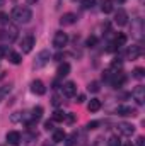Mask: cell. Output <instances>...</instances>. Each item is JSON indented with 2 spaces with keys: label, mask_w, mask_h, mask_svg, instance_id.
Returning a JSON list of instances; mask_svg holds the SVG:
<instances>
[{
  "label": "cell",
  "mask_w": 145,
  "mask_h": 146,
  "mask_svg": "<svg viewBox=\"0 0 145 146\" xmlns=\"http://www.w3.org/2000/svg\"><path fill=\"white\" fill-rule=\"evenodd\" d=\"M12 21L15 22V24H28L31 19H33V12H31V9H28V7H22V5H19V7H15L14 10H12Z\"/></svg>",
  "instance_id": "cell-1"
},
{
  "label": "cell",
  "mask_w": 145,
  "mask_h": 146,
  "mask_svg": "<svg viewBox=\"0 0 145 146\" xmlns=\"http://www.w3.org/2000/svg\"><path fill=\"white\" fill-rule=\"evenodd\" d=\"M50 58H51V53L48 51V49H43V51H39L36 56V60H34V63H33V68H43V66H46L48 63H50Z\"/></svg>",
  "instance_id": "cell-2"
},
{
  "label": "cell",
  "mask_w": 145,
  "mask_h": 146,
  "mask_svg": "<svg viewBox=\"0 0 145 146\" xmlns=\"http://www.w3.org/2000/svg\"><path fill=\"white\" fill-rule=\"evenodd\" d=\"M15 37H17V29L15 27L9 26L5 29H0V41L2 42H14Z\"/></svg>",
  "instance_id": "cell-3"
},
{
  "label": "cell",
  "mask_w": 145,
  "mask_h": 146,
  "mask_svg": "<svg viewBox=\"0 0 145 146\" xmlns=\"http://www.w3.org/2000/svg\"><path fill=\"white\" fill-rule=\"evenodd\" d=\"M67 42H68L67 33H63V31H56L55 33V36H53V46L56 49H62L63 46H67Z\"/></svg>",
  "instance_id": "cell-4"
},
{
  "label": "cell",
  "mask_w": 145,
  "mask_h": 146,
  "mask_svg": "<svg viewBox=\"0 0 145 146\" xmlns=\"http://www.w3.org/2000/svg\"><path fill=\"white\" fill-rule=\"evenodd\" d=\"M132 97H133V100H135L138 106H144L145 104V87H142V85L135 87L133 92H132Z\"/></svg>",
  "instance_id": "cell-5"
},
{
  "label": "cell",
  "mask_w": 145,
  "mask_h": 146,
  "mask_svg": "<svg viewBox=\"0 0 145 146\" xmlns=\"http://www.w3.org/2000/svg\"><path fill=\"white\" fill-rule=\"evenodd\" d=\"M118 133L121 134V136H132L133 133H135V126L133 124H130V122H118Z\"/></svg>",
  "instance_id": "cell-6"
},
{
  "label": "cell",
  "mask_w": 145,
  "mask_h": 146,
  "mask_svg": "<svg viewBox=\"0 0 145 146\" xmlns=\"http://www.w3.org/2000/svg\"><path fill=\"white\" fill-rule=\"evenodd\" d=\"M34 42H36L34 36H26V37H22V41H21V49H22V53H31V51H33V46H34Z\"/></svg>",
  "instance_id": "cell-7"
},
{
  "label": "cell",
  "mask_w": 145,
  "mask_h": 146,
  "mask_svg": "<svg viewBox=\"0 0 145 146\" xmlns=\"http://www.w3.org/2000/svg\"><path fill=\"white\" fill-rule=\"evenodd\" d=\"M31 92L36 94V95H44L46 94V87L41 80H33L31 82Z\"/></svg>",
  "instance_id": "cell-8"
},
{
  "label": "cell",
  "mask_w": 145,
  "mask_h": 146,
  "mask_svg": "<svg viewBox=\"0 0 145 146\" xmlns=\"http://www.w3.org/2000/svg\"><path fill=\"white\" fill-rule=\"evenodd\" d=\"M126 22H128V14H126V10L118 9V12L114 14V24H118V26H125Z\"/></svg>",
  "instance_id": "cell-9"
},
{
  "label": "cell",
  "mask_w": 145,
  "mask_h": 146,
  "mask_svg": "<svg viewBox=\"0 0 145 146\" xmlns=\"http://www.w3.org/2000/svg\"><path fill=\"white\" fill-rule=\"evenodd\" d=\"M77 22V15L73 14V12H67V14H63L62 17H60V24L62 26H72Z\"/></svg>",
  "instance_id": "cell-10"
},
{
  "label": "cell",
  "mask_w": 145,
  "mask_h": 146,
  "mask_svg": "<svg viewBox=\"0 0 145 146\" xmlns=\"http://www.w3.org/2000/svg\"><path fill=\"white\" fill-rule=\"evenodd\" d=\"M5 138H7V143L12 145V146H15V145L21 143V133H19V131H9Z\"/></svg>",
  "instance_id": "cell-11"
},
{
  "label": "cell",
  "mask_w": 145,
  "mask_h": 146,
  "mask_svg": "<svg viewBox=\"0 0 145 146\" xmlns=\"http://www.w3.org/2000/svg\"><path fill=\"white\" fill-rule=\"evenodd\" d=\"M63 94H65V97H75L77 95V85L73 82H67L63 85Z\"/></svg>",
  "instance_id": "cell-12"
},
{
  "label": "cell",
  "mask_w": 145,
  "mask_h": 146,
  "mask_svg": "<svg viewBox=\"0 0 145 146\" xmlns=\"http://www.w3.org/2000/svg\"><path fill=\"white\" fill-rule=\"evenodd\" d=\"M126 54H128L130 60H137V58H140V56H142V46H137V44L130 46Z\"/></svg>",
  "instance_id": "cell-13"
},
{
  "label": "cell",
  "mask_w": 145,
  "mask_h": 146,
  "mask_svg": "<svg viewBox=\"0 0 145 146\" xmlns=\"http://www.w3.org/2000/svg\"><path fill=\"white\" fill-rule=\"evenodd\" d=\"M116 112L119 114V115H137V110L133 109V107H130V106H119L118 109H116Z\"/></svg>",
  "instance_id": "cell-14"
},
{
  "label": "cell",
  "mask_w": 145,
  "mask_h": 146,
  "mask_svg": "<svg viewBox=\"0 0 145 146\" xmlns=\"http://www.w3.org/2000/svg\"><path fill=\"white\" fill-rule=\"evenodd\" d=\"M7 56H9V61H10L12 65H19V63L22 61L21 54H19V53H15V51H9V53H7Z\"/></svg>",
  "instance_id": "cell-15"
},
{
  "label": "cell",
  "mask_w": 145,
  "mask_h": 146,
  "mask_svg": "<svg viewBox=\"0 0 145 146\" xmlns=\"http://www.w3.org/2000/svg\"><path fill=\"white\" fill-rule=\"evenodd\" d=\"M125 82H126V76H125L123 73H116V75H114V78H113V87H116V88H118V87H121Z\"/></svg>",
  "instance_id": "cell-16"
},
{
  "label": "cell",
  "mask_w": 145,
  "mask_h": 146,
  "mask_svg": "<svg viewBox=\"0 0 145 146\" xmlns=\"http://www.w3.org/2000/svg\"><path fill=\"white\" fill-rule=\"evenodd\" d=\"M65 138H67V134H65L63 129L53 131V141H55V143H62V141H65Z\"/></svg>",
  "instance_id": "cell-17"
},
{
  "label": "cell",
  "mask_w": 145,
  "mask_h": 146,
  "mask_svg": "<svg viewBox=\"0 0 145 146\" xmlns=\"http://www.w3.org/2000/svg\"><path fill=\"white\" fill-rule=\"evenodd\" d=\"M87 109H89V112H97V110L101 109V100L99 99H91Z\"/></svg>",
  "instance_id": "cell-18"
},
{
  "label": "cell",
  "mask_w": 145,
  "mask_h": 146,
  "mask_svg": "<svg viewBox=\"0 0 145 146\" xmlns=\"http://www.w3.org/2000/svg\"><path fill=\"white\" fill-rule=\"evenodd\" d=\"M56 73H58V76H67V75L70 73V65H68V63H62V65L58 66Z\"/></svg>",
  "instance_id": "cell-19"
},
{
  "label": "cell",
  "mask_w": 145,
  "mask_h": 146,
  "mask_svg": "<svg viewBox=\"0 0 145 146\" xmlns=\"http://www.w3.org/2000/svg\"><path fill=\"white\" fill-rule=\"evenodd\" d=\"M101 10H103L104 14H111V12H113V0H103Z\"/></svg>",
  "instance_id": "cell-20"
},
{
  "label": "cell",
  "mask_w": 145,
  "mask_h": 146,
  "mask_svg": "<svg viewBox=\"0 0 145 146\" xmlns=\"http://www.w3.org/2000/svg\"><path fill=\"white\" fill-rule=\"evenodd\" d=\"M65 117H67V114H65V112H62V110L53 112V121H55V122H63V121H65Z\"/></svg>",
  "instance_id": "cell-21"
},
{
  "label": "cell",
  "mask_w": 145,
  "mask_h": 146,
  "mask_svg": "<svg viewBox=\"0 0 145 146\" xmlns=\"http://www.w3.org/2000/svg\"><path fill=\"white\" fill-rule=\"evenodd\" d=\"M10 88H12V85H2V87H0V102H2V100L9 95Z\"/></svg>",
  "instance_id": "cell-22"
},
{
  "label": "cell",
  "mask_w": 145,
  "mask_h": 146,
  "mask_svg": "<svg viewBox=\"0 0 145 146\" xmlns=\"http://www.w3.org/2000/svg\"><path fill=\"white\" fill-rule=\"evenodd\" d=\"M125 42H126V36H125L123 33H119V34L116 36V39H114V44L119 48V46H125Z\"/></svg>",
  "instance_id": "cell-23"
},
{
  "label": "cell",
  "mask_w": 145,
  "mask_h": 146,
  "mask_svg": "<svg viewBox=\"0 0 145 146\" xmlns=\"http://www.w3.org/2000/svg\"><path fill=\"white\" fill-rule=\"evenodd\" d=\"M41 115H43V107H39V106H38V107H34V109H33V114H31L33 121H38Z\"/></svg>",
  "instance_id": "cell-24"
},
{
  "label": "cell",
  "mask_w": 145,
  "mask_h": 146,
  "mask_svg": "<svg viewBox=\"0 0 145 146\" xmlns=\"http://www.w3.org/2000/svg\"><path fill=\"white\" fill-rule=\"evenodd\" d=\"M96 44H97V37L96 36H89L85 39V46L87 48H96Z\"/></svg>",
  "instance_id": "cell-25"
},
{
  "label": "cell",
  "mask_w": 145,
  "mask_h": 146,
  "mask_svg": "<svg viewBox=\"0 0 145 146\" xmlns=\"http://www.w3.org/2000/svg\"><path fill=\"white\" fill-rule=\"evenodd\" d=\"M87 88H89V92L96 94V92H99V88H101V87H99V82H91Z\"/></svg>",
  "instance_id": "cell-26"
},
{
  "label": "cell",
  "mask_w": 145,
  "mask_h": 146,
  "mask_svg": "<svg viewBox=\"0 0 145 146\" xmlns=\"http://www.w3.org/2000/svg\"><path fill=\"white\" fill-rule=\"evenodd\" d=\"M108 146H121L119 139H118V136H111V138L108 139Z\"/></svg>",
  "instance_id": "cell-27"
},
{
  "label": "cell",
  "mask_w": 145,
  "mask_h": 146,
  "mask_svg": "<svg viewBox=\"0 0 145 146\" xmlns=\"http://www.w3.org/2000/svg\"><path fill=\"white\" fill-rule=\"evenodd\" d=\"M133 76L138 78V80H142L144 78V68H135L133 70Z\"/></svg>",
  "instance_id": "cell-28"
},
{
  "label": "cell",
  "mask_w": 145,
  "mask_h": 146,
  "mask_svg": "<svg viewBox=\"0 0 145 146\" xmlns=\"http://www.w3.org/2000/svg\"><path fill=\"white\" fill-rule=\"evenodd\" d=\"M96 3V0H82V7L84 9H92Z\"/></svg>",
  "instance_id": "cell-29"
},
{
  "label": "cell",
  "mask_w": 145,
  "mask_h": 146,
  "mask_svg": "<svg viewBox=\"0 0 145 146\" xmlns=\"http://www.w3.org/2000/svg\"><path fill=\"white\" fill-rule=\"evenodd\" d=\"M75 139H77V133H73L72 136L68 138V141H67V146H73V145H75V143H77Z\"/></svg>",
  "instance_id": "cell-30"
},
{
  "label": "cell",
  "mask_w": 145,
  "mask_h": 146,
  "mask_svg": "<svg viewBox=\"0 0 145 146\" xmlns=\"http://www.w3.org/2000/svg\"><path fill=\"white\" fill-rule=\"evenodd\" d=\"M44 129L46 131H53V121H46L44 122Z\"/></svg>",
  "instance_id": "cell-31"
},
{
  "label": "cell",
  "mask_w": 145,
  "mask_h": 146,
  "mask_svg": "<svg viewBox=\"0 0 145 146\" xmlns=\"http://www.w3.org/2000/svg\"><path fill=\"white\" fill-rule=\"evenodd\" d=\"M97 126H99V122H97V121H92V122L87 124V129H96Z\"/></svg>",
  "instance_id": "cell-32"
},
{
  "label": "cell",
  "mask_w": 145,
  "mask_h": 146,
  "mask_svg": "<svg viewBox=\"0 0 145 146\" xmlns=\"http://www.w3.org/2000/svg\"><path fill=\"white\" fill-rule=\"evenodd\" d=\"M84 100H85V95H84V94H79V95H77V102H79V104H82Z\"/></svg>",
  "instance_id": "cell-33"
},
{
  "label": "cell",
  "mask_w": 145,
  "mask_h": 146,
  "mask_svg": "<svg viewBox=\"0 0 145 146\" xmlns=\"http://www.w3.org/2000/svg\"><path fill=\"white\" fill-rule=\"evenodd\" d=\"M7 53H9V51H7V48H5V46H0V58H2V56H5Z\"/></svg>",
  "instance_id": "cell-34"
},
{
  "label": "cell",
  "mask_w": 145,
  "mask_h": 146,
  "mask_svg": "<svg viewBox=\"0 0 145 146\" xmlns=\"http://www.w3.org/2000/svg\"><path fill=\"white\" fill-rule=\"evenodd\" d=\"M0 22L7 24V14H0Z\"/></svg>",
  "instance_id": "cell-35"
},
{
  "label": "cell",
  "mask_w": 145,
  "mask_h": 146,
  "mask_svg": "<svg viewBox=\"0 0 145 146\" xmlns=\"http://www.w3.org/2000/svg\"><path fill=\"white\" fill-rule=\"evenodd\" d=\"M144 136H140V138H138V139H137V146H144Z\"/></svg>",
  "instance_id": "cell-36"
},
{
  "label": "cell",
  "mask_w": 145,
  "mask_h": 146,
  "mask_svg": "<svg viewBox=\"0 0 145 146\" xmlns=\"http://www.w3.org/2000/svg\"><path fill=\"white\" fill-rule=\"evenodd\" d=\"M62 58H63V53H58V54H55V60H56V61H62Z\"/></svg>",
  "instance_id": "cell-37"
},
{
  "label": "cell",
  "mask_w": 145,
  "mask_h": 146,
  "mask_svg": "<svg viewBox=\"0 0 145 146\" xmlns=\"http://www.w3.org/2000/svg\"><path fill=\"white\" fill-rule=\"evenodd\" d=\"M38 0H28V3H36Z\"/></svg>",
  "instance_id": "cell-38"
},
{
  "label": "cell",
  "mask_w": 145,
  "mask_h": 146,
  "mask_svg": "<svg viewBox=\"0 0 145 146\" xmlns=\"http://www.w3.org/2000/svg\"><path fill=\"white\" fill-rule=\"evenodd\" d=\"M125 146H133V145H132V143H126V145H125Z\"/></svg>",
  "instance_id": "cell-39"
},
{
  "label": "cell",
  "mask_w": 145,
  "mask_h": 146,
  "mask_svg": "<svg viewBox=\"0 0 145 146\" xmlns=\"http://www.w3.org/2000/svg\"><path fill=\"white\" fill-rule=\"evenodd\" d=\"M3 2H5V0H0V5H3Z\"/></svg>",
  "instance_id": "cell-40"
},
{
  "label": "cell",
  "mask_w": 145,
  "mask_h": 146,
  "mask_svg": "<svg viewBox=\"0 0 145 146\" xmlns=\"http://www.w3.org/2000/svg\"><path fill=\"white\" fill-rule=\"evenodd\" d=\"M116 2H123V0H116Z\"/></svg>",
  "instance_id": "cell-41"
}]
</instances>
